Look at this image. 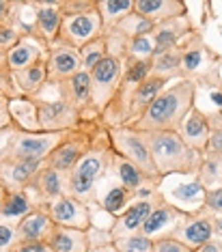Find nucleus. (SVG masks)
Masks as SVG:
<instances>
[{"instance_id":"16","label":"nucleus","mask_w":222,"mask_h":252,"mask_svg":"<svg viewBox=\"0 0 222 252\" xmlns=\"http://www.w3.org/2000/svg\"><path fill=\"white\" fill-rule=\"evenodd\" d=\"M160 196H162V192L156 190V192H151L149 196L136 198L127 209H123L119 216H115L112 226L108 228L110 235H112V242L123 239V237H132V235H138L142 224H145V220H147V216H149V211L153 209V205L158 203Z\"/></svg>"},{"instance_id":"39","label":"nucleus","mask_w":222,"mask_h":252,"mask_svg":"<svg viewBox=\"0 0 222 252\" xmlns=\"http://www.w3.org/2000/svg\"><path fill=\"white\" fill-rule=\"evenodd\" d=\"M117 248L119 252H151L153 250V239L145 237V235H132V237H123L117 239Z\"/></svg>"},{"instance_id":"14","label":"nucleus","mask_w":222,"mask_h":252,"mask_svg":"<svg viewBox=\"0 0 222 252\" xmlns=\"http://www.w3.org/2000/svg\"><path fill=\"white\" fill-rule=\"evenodd\" d=\"M28 7L32 9V22L28 24V35L35 37L39 43H43L50 50L59 39L61 22H63L59 0H54V2L37 0V2H28Z\"/></svg>"},{"instance_id":"13","label":"nucleus","mask_w":222,"mask_h":252,"mask_svg":"<svg viewBox=\"0 0 222 252\" xmlns=\"http://www.w3.org/2000/svg\"><path fill=\"white\" fill-rule=\"evenodd\" d=\"M101 35H104L101 32V18L97 9H95V11H89V13L63 15L56 43L80 50L82 45H87L89 41H93V39H97Z\"/></svg>"},{"instance_id":"18","label":"nucleus","mask_w":222,"mask_h":252,"mask_svg":"<svg viewBox=\"0 0 222 252\" xmlns=\"http://www.w3.org/2000/svg\"><path fill=\"white\" fill-rule=\"evenodd\" d=\"M48 216L52 218L56 226H67V228H80V231H89L93 220H91V209L84 203H80L73 196H61L48 203L43 207Z\"/></svg>"},{"instance_id":"28","label":"nucleus","mask_w":222,"mask_h":252,"mask_svg":"<svg viewBox=\"0 0 222 252\" xmlns=\"http://www.w3.org/2000/svg\"><path fill=\"white\" fill-rule=\"evenodd\" d=\"M112 170H115L117 179H119V186L127 188V190L132 192H145V190H160V186H156L149 177H145L140 173L138 168L127 162V159H123L121 156H117L115 153V159H112Z\"/></svg>"},{"instance_id":"49","label":"nucleus","mask_w":222,"mask_h":252,"mask_svg":"<svg viewBox=\"0 0 222 252\" xmlns=\"http://www.w3.org/2000/svg\"><path fill=\"white\" fill-rule=\"evenodd\" d=\"M214 239H222V216L214 218Z\"/></svg>"},{"instance_id":"24","label":"nucleus","mask_w":222,"mask_h":252,"mask_svg":"<svg viewBox=\"0 0 222 252\" xmlns=\"http://www.w3.org/2000/svg\"><path fill=\"white\" fill-rule=\"evenodd\" d=\"M45 56H48V48L43 43H39L35 37L24 35L7 52V67L11 73H15V71H22L26 67L45 61Z\"/></svg>"},{"instance_id":"35","label":"nucleus","mask_w":222,"mask_h":252,"mask_svg":"<svg viewBox=\"0 0 222 252\" xmlns=\"http://www.w3.org/2000/svg\"><path fill=\"white\" fill-rule=\"evenodd\" d=\"M151 192H156V190H145V192H140V194H138V192L127 190V188H123V186H115V188H110V190H108L106 198L101 200L99 207L104 209V211H108L110 216H119L123 209H127L136 198L149 196Z\"/></svg>"},{"instance_id":"45","label":"nucleus","mask_w":222,"mask_h":252,"mask_svg":"<svg viewBox=\"0 0 222 252\" xmlns=\"http://www.w3.org/2000/svg\"><path fill=\"white\" fill-rule=\"evenodd\" d=\"M15 131V125H13V119L9 114V99H0V134H11Z\"/></svg>"},{"instance_id":"25","label":"nucleus","mask_w":222,"mask_h":252,"mask_svg":"<svg viewBox=\"0 0 222 252\" xmlns=\"http://www.w3.org/2000/svg\"><path fill=\"white\" fill-rule=\"evenodd\" d=\"M209 131L212 129H209L207 114L194 106L190 112H188V117L184 119V123H181L177 134L181 136V140H184L190 149H194L196 153L205 156V149H207V140H209Z\"/></svg>"},{"instance_id":"43","label":"nucleus","mask_w":222,"mask_h":252,"mask_svg":"<svg viewBox=\"0 0 222 252\" xmlns=\"http://www.w3.org/2000/svg\"><path fill=\"white\" fill-rule=\"evenodd\" d=\"M18 244V233H15V224L0 220V252H9Z\"/></svg>"},{"instance_id":"36","label":"nucleus","mask_w":222,"mask_h":252,"mask_svg":"<svg viewBox=\"0 0 222 252\" xmlns=\"http://www.w3.org/2000/svg\"><path fill=\"white\" fill-rule=\"evenodd\" d=\"M35 209L32 203L28 200V196L24 192H7L4 196V205H2V211H0V220H20L24 218L26 214Z\"/></svg>"},{"instance_id":"5","label":"nucleus","mask_w":222,"mask_h":252,"mask_svg":"<svg viewBox=\"0 0 222 252\" xmlns=\"http://www.w3.org/2000/svg\"><path fill=\"white\" fill-rule=\"evenodd\" d=\"M151 73V61H134L125 59V71L119 84L117 95L112 97V101L104 108V112L99 114V121L106 129L112 127H125L127 125V106L132 99L134 91L140 87Z\"/></svg>"},{"instance_id":"17","label":"nucleus","mask_w":222,"mask_h":252,"mask_svg":"<svg viewBox=\"0 0 222 252\" xmlns=\"http://www.w3.org/2000/svg\"><path fill=\"white\" fill-rule=\"evenodd\" d=\"M78 71H82L80 52L76 48L63 43H54L48 50L45 56V73H48V87H56V84L67 82L73 78Z\"/></svg>"},{"instance_id":"38","label":"nucleus","mask_w":222,"mask_h":252,"mask_svg":"<svg viewBox=\"0 0 222 252\" xmlns=\"http://www.w3.org/2000/svg\"><path fill=\"white\" fill-rule=\"evenodd\" d=\"M209 140L205 153H212V156H222V110L209 112Z\"/></svg>"},{"instance_id":"8","label":"nucleus","mask_w":222,"mask_h":252,"mask_svg":"<svg viewBox=\"0 0 222 252\" xmlns=\"http://www.w3.org/2000/svg\"><path fill=\"white\" fill-rule=\"evenodd\" d=\"M97 127H99V119L97 121H84L78 129L67 134V138L50 153V158L45 159L43 164L54 170H61V173L69 175L73 170V166L80 162L82 156L89 151L91 140H93V134Z\"/></svg>"},{"instance_id":"51","label":"nucleus","mask_w":222,"mask_h":252,"mask_svg":"<svg viewBox=\"0 0 222 252\" xmlns=\"http://www.w3.org/2000/svg\"><path fill=\"white\" fill-rule=\"evenodd\" d=\"M4 196H7V190L0 186V211H2V205H4Z\"/></svg>"},{"instance_id":"29","label":"nucleus","mask_w":222,"mask_h":252,"mask_svg":"<svg viewBox=\"0 0 222 252\" xmlns=\"http://www.w3.org/2000/svg\"><path fill=\"white\" fill-rule=\"evenodd\" d=\"M48 246L52 252H89V233L80 228L54 226L52 235L48 239Z\"/></svg>"},{"instance_id":"41","label":"nucleus","mask_w":222,"mask_h":252,"mask_svg":"<svg viewBox=\"0 0 222 252\" xmlns=\"http://www.w3.org/2000/svg\"><path fill=\"white\" fill-rule=\"evenodd\" d=\"M63 15H76V13H89L97 9V0H59Z\"/></svg>"},{"instance_id":"40","label":"nucleus","mask_w":222,"mask_h":252,"mask_svg":"<svg viewBox=\"0 0 222 252\" xmlns=\"http://www.w3.org/2000/svg\"><path fill=\"white\" fill-rule=\"evenodd\" d=\"M153 56V41L151 37H136L127 43V59L134 61H151Z\"/></svg>"},{"instance_id":"34","label":"nucleus","mask_w":222,"mask_h":252,"mask_svg":"<svg viewBox=\"0 0 222 252\" xmlns=\"http://www.w3.org/2000/svg\"><path fill=\"white\" fill-rule=\"evenodd\" d=\"M194 183L201 186V190H214V188H222V156H212L205 153L201 158V166H198Z\"/></svg>"},{"instance_id":"4","label":"nucleus","mask_w":222,"mask_h":252,"mask_svg":"<svg viewBox=\"0 0 222 252\" xmlns=\"http://www.w3.org/2000/svg\"><path fill=\"white\" fill-rule=\"evenodd\" d=\"M222 56L207 45L201 31H194L181 43V80L212 91L222 87Z\"/></svg>"},{"instance_id":"3","label":"nucleus","mask_w":222,"mask_h":252,"mask_svg":"<svg viewBox=\"0 0 222 252\" xmlns=\"http://www.w3.org/2000/svg\"><path fill=\"white\" fill-rule=\"evenodd\" d=\"M149 147L156 170L164 181L168 175H196L201 153L190 149L177 131H140Z\"/></svg>"},{"instance_id":"42","label":"nucleus","mask_w":222,"mask_h":252,"mask_svg":"<svg viewBox=\"0 0 222 252\" xmlns=\"http://www.w3.org/2000/svg\"><path fill=\"white\" fill-rule=\"evenodd\" d=\"M201 207H205L209 214L222 216V188H214V190H203V203Z\"/></svg>"},{"instance_id":"50","label":"nucleus","mask_w":222,"mask_h":252,"mask_svg":"<svg viewBox=\"0 0 222 252\" xmlns=\"http://www.w3.org/2000/svg\"><path fill=\"white\" fill-rule=\"evenodd\" d=\"M0 71H9V67H7V52H4V50H0Z\"/></svg>"},{"instance_id":"9","label":"nucleus","mask_w":222,"mask_h":252,"mask_svg":"<svg viewBox=\"0 0 222 252\" xmlns=\"http://www.w3.org/2000/svg\"><path fill=\"white\" fill-rule=\"evenodd\" d=\"M123 71H125V61L119 59V56H112V54H106L104 59L89 71L93 106L99 114L104 112V108L110 104L112 97L117 95Z\"/></svg>"},{"instance_id":"1","label":"nucleus","mask_w":222,"mask_h":252,"mask_svg":"<svg viewBox=\"0 0 222 252\" xmlns=\"http://www.w3.org/2000/svg\"><path fill=\"white\" fill-rule=\"evenodd\" d=\"M112 159H115V149L110 142V134L99 121V127L95 129L89 151L69 173V196L78 198L89 209L93 205L99 207L101 200L97 198V186L112 170Z\"/></svg>"},{"instance_id":"48","label":"nucleus","mask_w":222,"mask_h":252,"mask_svg":"<svg viewBox=\"0 0 222 252\" xmlns=\"http://www.w3.org/2000/svg\"><path fill=\"white\" fill-rule=\"evenodd\" d=\"M194 252H222V242L220 239H212V242H207Z\"/></svg>"},{"instance_id":"6","label":"nucleus","mask_w":222,"mask_h":252,"mask_svg":"<svg viewBox=\"0 0 222 252\" xmlns=\"http://www.w3.org/2000/svg\"><path fill=\"white\" fill-rule=\"evenodd\" d=\"M69 131H11L4 147L0 149V159H28V162H45L50 153L67 138Z\"/></svg>"},{"instance_id":"7","label":"nucleus","mask_w":222,"mask_h":252,"mask_svg":"<svg viewBox=\"0 0 222 252\" xmlns=\"http://www.w3.org/2000/svg\"><path fill=\"white\" fill-rule=\"evenodd\" d=\"M108 134H110V142H112V149H115L117 156L132 162L136 168L145 177H149L156 186H162V179H160V175H158L156 164H153V159H151L149 147H147L140 131H134L132 127H112V129H108Z\"/></svg>"},{"instance_id":"46","label":"nucleus","mask_w":222,"mask_h":252,"mask_svg":"<svg viewBox=\"0 0 222 252\" xmlns=\"http://www.w3.org/2000/svg\"><path fill=\"white\" fill-rule=\"evenodd\" d=\"M9 252H52V248L41 242H18Z\"/></svg>"},{"instance_id":"30","label":"nucleus","mask_w":222,"mask_h":252,"mask_svg":"<svg viewBox=\"0 0 222 252\" xmlns=\"http://www.w3.org/2000/svg\"><path fill=\"white\" fill-rule=\"evenodd\" d=\"M9 114L13 119L15 129L20 131H39L37 123V106L35 97H13L9 99Z\"/></svg>"},{"instance_id":"19","label":"nucleus","mask_w":222,"mask_h":252,"mask_svg":"<svg viewBox=\"0 0 222 252\" xmlns=\"http://www.w3.org/2000/svg\"><path fill=\"white\" fill-rule=\"evenodd\" d=\"M188 214H190V211L181 209L177 205L168 203L164 196H160L158 203L153 205V209L149 211V216H147L145 224L140 228V235H145V237H149V239L166 237Z\"/></svg>"},{"instance_id":"21","label":"nucleus","mask_w":222,"mask_h":252,"mask_svg":"<svg viewBox=\"0 0 222 252\" xmlns=\"http://www.w3.org/2000/svg\"><path fill=\"white\" fill-rule=\"evenodd\" d=\"M43 162L28 159H0V186L7 192H22L32 177L39 173Z\"/></svg>"},{"instance_id":"44","label":"nucleus","mask_w":222,"mask_h":252,"mask_svg":"<svg viewBox=\"0 0 222 252\" xmlns=\"http://www.w3.org/2000/svg\"><path fill=\"white\" fill-rule=\"evenodd\" d=\"M151 252H192V250H188L186 246H181L179 242H175L170 237H160V239H153Z\"/></svg>"},{"instance_id":"26","label":"nucleus","mask_w":222,"mask_h":252,"mask_svg":"<svg viewBox=\"0 0 222 252\" xmlns=\"http://www.w3.org/2000/svg\"><path fill=\"white\" fill-rule=\"evenodd\" d=\"M168 84L170 82H166L164 78H158V76H151V73H149L145 82H142L140 87L134 91L132 99H129V106H127V125L134 123L136 119H138L140 114L151 106V101L168 87Z\"/></svg>"},{"instance_id":"27","label":"nucleus","mask_w":222,"mask_h":252,"mask_svg":"<svg viewBox=\"0 0 222 252\" xmlns=\"http://www.w3.org/2000/svg\"><path fill=\"white\" fill-rule=\"evenodd\" d=\"M13 76V87L22 97H39L41 91L48 87V73H45V61L31 65L22 71L11 73Z\"/></svg>"},{"instance_id":"37","label":"nucleus","mask_w":222,"mask_h":252,"mask_svg":"<svg viewBox=\"0 0 222 252\" xmlns=\"http://www.w3.org/2000/svg\"><path fill=\"white\" fill-rule=\"evenodd\" d=\"M80 63H82V71H91L97 63L104 59V56L108 54V45H106V39L104 35L97 37V39H93V41H89L87 45H82L80 50Z\"/></svg>"},{"instance_id":"52","label":"nucleus","mask_w":222,"mask_h":252,"mask_svg":"<svg viewBox=\"0 0 222 252\" xmlns=\"http://www.w3.org/2000/svg\"><path fill=\"white\" fill-rule=\"evenodd\" d=\"M220 95H222V87H220ZM220 110H222V108H220Z\"/></svg>"},{"instance_id":"12","label":"nucleus","mask_w":222,"mask_h":252,"mask_svg":"<svg viewBox=\"0 0 222 252\" xmlns=\"http://www.w3.org/2000/svg\"><path fill=\"white\" fill-rule=\"evenodd\" d=\"M37 106V123L39 131H48V134H56V131H73L84 123L73 108L67 104L65 99H43V97H35Z\"/></svg>"},{"instance_id":"2","label":"nucleus","mask_w":222,"mask_h":252,"mask_svg":"<svg viewBox=\"0 0 222 252\" xmlns=\"http://www.w3.org/2000/svg\"><path fill=\"white\" fill-rule=\"evenodd\" d=\"M194 106L196 84L190 80H177L168 84L134 123L125 127H132L134 131H179L184 119Z\"/></svg>"},{"instance_id":"32","label":"nucleus","mask_w":222,"mask_h":252,"mask_svg":"<svg viewBox=\"0 0 222 252\" xmlns=\"http://www.w3.org/2000/svg\"><path fill=\"white\" fill-rule=\"evenodd\" d=\"M134 11V0H97V13L101 18V32L112 31L125 15Z\"/></svg>"},{"instance_id":"11","label":"nucleus","mask_w":222,"mask_h":252,"mask_svg":"<svg viewBox=\"0 0 222 252\" xmlns=\"http://www.w3.org/2000/svg\"><path fill=\"white\" fill-rule=\"evenodd\" d=\"M28 196V200L32 203V207H45L48 203L67 196L69 194V175L54 170L50 166H41L39 173L32 177V181L22 190Z\"/></svg>"},{"instance_id":"31","label":"nucleus","mask_w":222,"mask_h":252,"mask_svg":"<svg viewBox=\"0 0 222 252\" xmlns=\"http://www.w3.org/2000/svg\"><path fill=\"white\" fill-rule=\"evenodd\" d=\"M151 76L164 78L166 82L181 80V45L151 56Z\"/></svg>"},{"instance_id":"10","label":"nucleus","mask_w":222,"mask_h":252,"mask_svg":"<svg viewBox=\"0 0 222 252\" xmlns=\"http://www.w3.org/2000/svg\"><path fill=\"white\" fill-rule=\"evenodd\" d=\"M214 214H209L205 207H198L196 211H190L177 226L170 231L166 237L179 242L188 250H198L201 246L214 239Z\"/></svg>"},{"instance_id":"20","label":"nucleus","mask_w":222,"mask_h":252,"mask_svg":"<svg viewBox=\"0 0 222 252\" xmlns=\"http://www.w3.org/2000/svg\"><path fill=\"white\" fill-rule=\"evenodd\" d=\"M196 28L192 24L190 15H179V18H173V20H166L162 24L153 26L151 31V41H153V54H160V52H166V50H173L181 45L188 37L194 32Z\"/></svg>"},{"instance_id":"22","label":"nucleus","mask_w":222,"mask_h":252,"mask_svg":"<svg viewBox=\"0 0 222 252\" xmlns=\"http://www.w3.org/2000/svg\"><path fill=\"white\" fill-rule=\"evenodd\" d=\"M54 222L48 216V211L43 207L32 209L31 214H26L24 218H20L15 222V233H18V242H41L48 244L50 235L54 231Z\"/></svg>"},{"instance_id":"33","label":"nucleus","mask_w":222,"mask_h":252,"mask_svg":"<svg viewBox=\"0 0 222 252\" xmlns=\"http://www.w3.org/2000/svg\"><path fill=\"white\" fill-rule=\"evenodd\" d=\"M151 31H153L151 22H147L145 18H140L138 13H134V11H132V13L125 15V18L119 22V24L112 28V31H108L106 35L117 37V39H121V41H127L129 43L136 37H149Z\"/></svg>"},{"instance_id":"47","label":"nucleus","mask_w":222,"mask_h":252,"mask_svg":"<svg viewBox=\"0 0 222 252\" xmlns=\"http://www.w3.org/2000/svg\"><path fill=\"white\" fill-rule=\"evenodd\" d=\"M15 4H18V2H11V0H0V24H4V22H9L11 18H13Z\"/></svg>"},{"instance_id":"23","label":"nucleus","mask_w":222,"mask_h":252,"mask_svg":"<svg viewBox=\"0 0 222 252\" xmlns=\"http://www.w3.org/2000/svg\"><path fill=\"white\" fill-rule=\"evenodd\" d=\"M134 13L158 26L166 20L188 15V4L184 0H134Z\"/></svg>"},{"instance_id":"15","label":"nucleus","mask_w":222,"mask_h":252,"mask_svg":"<svg viewBox=\"0 0 222 252\" xmlns=\"http://www.w3.org/2000/svg\"><path fill=\"white\" fill-rule=\"evenodd\" d=\"M59 91V97L65 99L73 110L80 114L82 121H97L99 112L93 106V93H91V78L87 71H78L73 78L67 82L56 84L54 87Z\"/></svg>"}]
</instances>
